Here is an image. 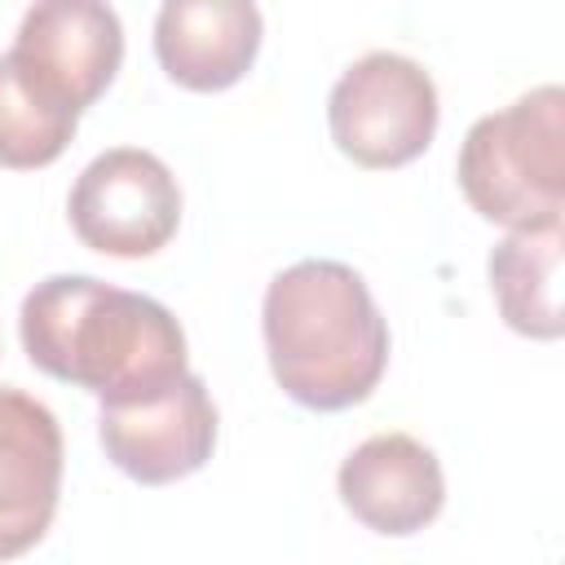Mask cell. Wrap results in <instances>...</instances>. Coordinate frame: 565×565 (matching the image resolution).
<instances>
[{"label": "cell", "mask_w": 565, "mask_h": 565, "mask_svg": "<svg viewBox=\"0 0 565 565\" xmlns=\"http://www.w3.org/2000/svg\"><path fill=\"white\" fill-rule=\"evenodd\" d=\"M18 335L35 371L88 388L102 406L154 397L185 366V331L168 305L88 274H53L22 296Z\"/></svg>", "instance_id": "1"}, {"label": "cell", "mask_w": 565, "mask_h": 565, "mask_svg": "<svg viewBox=\"0 0 565 565\" xmlns=\"http://www.w3.org/2000/svg\"><path fill=\"white\" fill-rule=\"evenodd\" d=\"M265 353L278 388L309 411H349L388 366V322L344 260H296L265 287Z\"/></svg>", "instance_id": "2"}, {"label": "cell", "mask_w": 565, "mask_h": 565, "mask_svg": "<svg viewBox=\"0 0 565 565\" xmlns=\"http://www.w3.org/2000/svg\"><path fill=\"white\" fill-rule=\"evenodd\" d=\"M565 93L539 84L481 115L459 146V190L477 216L508 230L561 225L565 212Z\"/></svg>", "instance_id": "3"}, {"label": "cell", "mask_w": 565, "mask_h": 565, "mask_svg": "<svg viewBox=\"0 0 565 565\" xmlns=\"http://www.w3.org/2000/svg\"><path fill=\"white\" fill-rule=\"evenodd\" d=\"M437 84L406 53H362L327 97V124L340 154L358 168H402L433 146Z\"/></svg>", "instance_id": "4"}, {"label": "cell", "mask_w": 565, "mask_h": 565, "mask_svg": "<svg viewBox=\"0 0 565 565\" xmlns=\"http://www.w3.org/2000/svg\"><path fill=\"white\" fill-rule=\"evenodd\" d=\"M71 230L84 247L119 260L154 256L181 225V185L172 168L141 150L115 146L84 163L71 185Z\"/></svg>", "instance_id": "5"}, {"label": "cell", "mask_w": 565, "mask_h": 565, "mask_svg": "<svg viewBox=\"0 0 565 565\" xmlns=\"http://www.w3.org/2000/svg\"><path fill=\"white\" fill-rule=\"evenodd\" d=\"M9 62L44 102L79 115L124 62L119 13L97 0H40L22 13Z\"/></svg>", "instance_id": "6"}, {"label": "cell", "mask_w": 565, "mask_h": 565, "mask_svg": "<svg viewBox=\"0 0 565 565\" xmlns=\"http://www.w3.org/2000/svg\"><path fill=\"white\" fill-rule=\"evenodd\" d=\"M97 437L106 459L141 481V486H172L199 472L216 446V406L207 384L185 371L172 388L119 406L97 411Z\"/></svg>", "instance_id": "7"}, {"label": "cell", "mask_w": 565, "mask_h": 565, "mask_svg": "<svg viewBox=\"0 0 565 565\" xmlns=\"http://www.w3.org/2000/svg\"><path fill=\"white\" fill-rule=\"evenodd\" d=\"M62 494V428L57 415L0 384V561L31 552L53 525Z\"/></svg>", "instance_id": "8"}, {"label": "cell", "mask_w": 565, "mask_h": 565, "mask_svg": "<svg viewBox=\"0 0 565 565\" xmlns=\"http://www.w3.org/2000/svg\"><path fill=\"white\" fill-rule=\"evenodd\" d=\"M340 503L375 534L406 539L437 521L446 503V477L437 455L411 433H375L349 450L335 477Z\"/></svg>", "instance_id": "9"}, {"label": "cell", "mask_w": 565, "mask_h": 565, "mask_svg": "<svg viewBox=\"0 0 565 565\" xmlns=\"http://www.w3.org/2000/svg\"><path fill=\"white\" fill-rule=\"evenodd\" d=\"M260 49V9L252 0H168L154 18V57L172 84L221 93L238 84Z\"/></svg>", "instance_id": "10"}, {"label": "cell", "mask_w": 565, "mask_h": 565, "mask_svg": "<svg viewBox=\"0 0 565 565\" xmlns=\"http://www.w3.org/2000/svg\"><path fill=\"white\" fill-rule=\"evenodd\" d=\"M490 291L503 322L530 340H556L561 313V225L512 230L490 252Z\"/></svg>", "instance_id": "11"}, {"label": "cell", "mask_w": 565, "mask_h": 565, "mask_svg": "<svg viewBox=\"0 0 565 565\" xmlns=\"http://www.w3.org/2000/svg\"><path fill=\"white\" fill-rule=\"evenodd\" d=\"M79 115L44 102L9 62V53H0V168H44L53 163L71 137H75Z\"/></svg>", "instance_id": "12"}]
</instances>
